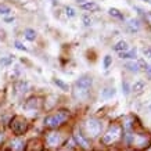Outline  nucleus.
I'll return each mask as SVG.
<instances>
[{
	"instance_id": "nucleus-1",
	"label": "nucleus",
	"mask_w": 151,
	"mask_h": 151,
	"mask_svg": "<svg viewBox=\"0 0 151 151\" xmlns=\"http://www.w3.org/2000/svg\"><path fill=\"white\" fill-rule=\"evenodd\" d=\"M67 118H68V114H67L65 111H60L57 114H53V115H50V116H47V118L45 119V124H46L47 126H50V128H57V126H60Z\"/></svg>"
},
{
	"instance_id": "nucleus-2",
	"label": "nucleus",
	"mask_w": 151,
	"mask_h": 151,
	"mask_svg": "<svg viewBox=\"0 0 151 151\" xmlns=\"http://www.w3.org/2000/svg\"><path fill=\"white\" fill-rule=\"evenodd\" d=\"M119 136H121V128L116 126V125H114V126H111V128L107 130V133L103 136V143H104V144H112L114 142L118 140Z\"/></svg>"
},
{
	"instance_id": "nucleus-3",
	"label": "nucleus",
	"mask_w": 151,
	"mask_h": 151,
	"mask_svg": "<svg viewBox=\"0 0 151 151\" xmlns=\"http://www.w3.org/2000/svg\"><path fill=\"white\" fill-rule=\"evenodd\" d=\"M86 129H87V133H89L92 137H96L101 130V125L97 119H89L86 122Z\"/></svg>"
},
{
	"instance_id": "nucleus-4",
	"label": "nucleus",
	"mask_w": 151,
	"mask_h": 151,
	"mask_svg": "<svg viewBox=\"0 0 151 151\" xmlns=\"http://www.w3.org/2000/svg\"><path fill=\"white\" fill-rule=\"evenodd\" d=\"M93 85V81L90 76L87 75H83L76 81V89H82V90H89Z\"/></svg>"
},
{
	"instance_id": "nucleus-5",
	"label": "nucleus",
	"mask_w": 151,
	"mask_h": 151,
	"mask_svg": "<svg viewBox=\"0 0 151 151\" xmlns=\"http://www.w3.org/2000/svg\"><path fill=\"white\" fill-rule=\"evenodd\" d=\"M11 128H13V130L15 133H24L25 130H27V122L25 121H22V119L19 118H15L14 119V122L11 124Z\"/></svg>"
},
{
	"instance_id": "nucleus-6",
	"label": "nucleus",
	"mask_w": 151,
	"mask_h": 151,
	"mask_svg": "<svg viewBox=\"0 0 151 151\" xmlns=\"http://www.w3.org/2000/svg\"><path fill=\"white\" fill-rule=\"evenodd\" d=\"M61 143V136L58 133H50L47 136V144L50 147H57Z\"/></svg>"
},
{
	"instance_id": "nucleus-7",
	"label": "nucleus",
	"mask_w": 151,
	"mask_h": 151,
	"mask_svg": "<svg viewBox=\"0 0 151 151\" xmlns=\"http://www.w3.org/2000/svg\"><path fill=\"white\" fill-rule=\"evenodd\" d=\"M114 49L116 51H119V53H125V51L129 50V43L126 40H119L114 46Z\"/></svg>"
},
{
	"instance_id": "nucleus-8",
	"label": "nucleus",
	"mask_w": 151,
	"mask_h": 151,
	"mask_svg": "<svg viewBox=\"0 0 151 151\" xmlns=\"http://www.w3.org/2000/svg\"><path fill=\"white\" fill-rule=\"evenodd\" d=\"M75 140H76V143H78L79 146H82L83 148H89V142H87L86 139L83 137V136L79 132L75 133Z\"/></svg>"
},
{
	"instance_id": "nucleus-9",
	"label": "nucleus",
	"mask_w": 151,
	"mask_h": 151,
	"mask_svg": "<svg viewBox=\"0 0 151 151\" xmlns=\"http://www.w3.org/2000/svg\"><path fill=\"white\" fill-rule=\"evenodd\" d=\"M82 10H86V11H96L99 10V4L94 3V1H86V3H82Z\"/></svg>"
},
{
	"instance_id": "nucleus-10",
	"label": "nucleus",
	"mask_w": 151,
	"mask_h": 151,
	"mask_svg": "<svg viewBox=\"0 0 151 151\" xmlns=\"http://www.w3.org/2000/svg\"><path fill=\"white\" fill-rule=\"evenodd\" d=\"M125 68L130 72H139L140 65H139V63H134V61H128V63H125Z\"/></svg>"
},
{
	"instance_id": "nucleus-11",
	"label": "nucleus",
	"mask_w": 151,
	"mask_h": 151,
	"mask_svg": "<svg viewBox=\"0 0 151 151\" xmlns=\"http://www.w3.org/2000/svg\"><path fill=\"white\" fill-rule=\"evenodd\" d=\"M136 54H137V50L136 49H133V50H130V51H125V53H119V57L124 60V58H130V60H133V58H136Z\"/></svg>"
},
{
	"instance_id": "nucleus-12",
	"label": "nucleus",
	"mask_w": 151,
	"mask_h": 151,
	"mask_svg": "<svg viewBox=\"0 0 151 151\" xmlns=\"http://www.w3.org/2000/svg\"><path fill=\"white\" fill-rule=\"evenodd\" d=\"M114 94H115V89H114V87H105L104 90L101 92V96L104 97V99H111Z\"/></svg>"
},
{
	"instance_id": "nucleus-13",
	"label": "nucleus",
	"mask_w": 151,
	"mask_h": 151,
	"mask_svg": "<svg viewBox=\"0 0 151 151\" xmlns=\"http://www.w3.org/2000/svg\"><path fill=\"white\" fill-rule=\"evenodd\" d=\"M25 37H27L28 40L33 42L36 39V32H35L33 29H27V31H25Z\"/></svg>"
},
{
	"instance_id": "nucleus-14",
	"label": "nucleus",
	"mask_w": 151,
	"mask_h": 151,
	"mask_svg": "<svg viewBox=\"0 0 151 151\" xmlns=\"http://www.w3.org/2000/svg\"><path fill=\"white\" fill-rule=\"evenodd\" d=\"M13 55H6V57H1L0 58V64L1 65H10V64H13Z\"/></svg>"
},
{
	"instance_id": "nucleus-15",
	"label": "nucleus",
	"mask_w": 151,
	"mask_h": 151,
	"mask_svg": "<svg viewBox=\"0 0 151 151\" xmlns=\"http://www.w3.org/2000/svg\"><path fill=\"white\" fill-rule=\"evenodd\" d=\"M111 64H112V57L110 54H107L104 57V61H103V67H104V69H108Z\"/></svg>"
},
{
	"instance_id": "nucleus-16",
	"label": "nucleus",
	"mask_w": 151,
	"mask_h": 151,
	"mask_svg": "<svg viewBox=\"0 0 151 151\" xmlns=\"http://www.w3.org/2000/svg\"><path fill=\"white\" fill-rule=\"evenodd\" d=\"M65 14H67V17L72 18V17H75V15H76V11H75V9H73V7L67 6V7H65Z\"/></svg>"
},
{
	"instance_id": "nucleus-17",
	"label": "nucleus",
	"mask_w": 151,
	"mask_h": 151,
	"mask_svg": "<svg viewBox=\"0 0 151 151\" xmlns=\"http://www.w3.org/2000/svg\"><path fill=\"white\" fill-rule=\"evenodd\" d=\"M134 92H142L143 89H144V82L143 81H137V82L133 85V87H132Z\"/></svg>"
},
{
	"instance_id": "nucleus-18",
	"label": "nucleus",
	"mask_w": 151,
	"mask_h": 151,
	"mask_svg": "<svg viewBox=\"0 0 151 151\" xmlns=\"http://www.w3.org/2000/svg\"><path fill=\"white\" fill-rule=\"evenodd\" d=\"M108 13H110V15H112V17H116V18H124V17H122V14H121V11H119L118 9H110L108 10Z\"/></svg>"
},
{
	"instance_id": "nucleus-19",
	"label": "nucleus",
	"mask_w": 151,
	"mask_h": 151,
	"mask_svg": "<svg viewBox=\"0 0 151 151\" xmlns=\"http://www.w3.org/2000/svg\"><path fill=\"white\" fill-rule=\"evenodd\" d=\"M82 22L86 25V27H89V25H92L93 24V18L90 17V15H87V14H85L82 17Z\"/></svg>"
},
{
	"instance_id": "nucleus-20",
	"label": "nucleus",
	"mask_w": 151,
	"mask_h": 151,
	"mask_svg": "<svg viewBox=\"0 0 151 151\" xmlns=\"http://www.w3.org/2000/svg\"><path fill=\"white\" fill-rule=\"evenodd\" d=\"M11 13V10H10L9 6L6 4H0V14H3V15H7V14Z\"/></svg>"
},
{
	"instance_id": "nucleus-21",
	"label": "nucleus",
	"mask_w": 151,
	"mask_h": 151,
	"mask_svg": "<svg viewBox=\"0 0 151 151\" xmlns=\"http://www.w3.org/2000/svg\"><path fill=\"white\" fill-rule=\"evenodd\" d=\"M54 83L57 85V86L61 87V89H64V90H67V89H68V86H67V85H65V83L63 82L61 79H54Z\"/></svg>"
},
{
	"instance_id": "nucleus-22",
	"label": "nucleus",
	"mask_w": 151,
	"mask_h": 151,
	"mask_svg": "<svg viewBox=\"0 0 151 151\" xmlns=\"http://www.w3.org/2000/svg\"><path fill=\"white\" fill-rule=\"evenodd\" d=\"M14 45H15V47H17L18 50H24V51H27V50H28L27 47L24 46V45H22V43H21L19 40H15V43H14Z\"/></svg>"
},
{
	"instance_id": "nucleus-23",
	"label": "nucleus",
	"mask_w": 151,
	"mask_h": 151,
	"mask_svg": "<svg viewBox=\"0 0 151 151\" xmlns=\"http://www.w3.org/2000/svg\"><path fill=\"white\" fill-rule=\"evenodd\" d=\"M11 146H13L15 150H21V142H18V140H13V142H11Z\"/></svg>"
},
{
	"instance_id": "nucleus-24",
	"label": "nucleus",
	"mask_w": 151,
	"mask_h": 151,
	"mask_svg": "<svg viewBox=\"0 0 151 151\" xmlns=\"http://www.w3.org/2000/svg\"><path fill=\"white\" fill-rule=\"evenodd\" d=\"M129 25H130L132 28H134V31H137V28H139V22H137V21L130 19V21H129Z\"/></svg>"
},
{
	"instance_id": "nucleus-25",
	"label": "nucleus",
	"mask_w": 151,
	"mask_h": 151,
	"mask_svg": "<svg viewBox=\"0 0 151 151\" xmlns=\"http://www.w3.org/2000/svg\"><path fill=\"white\" fill-rule=\"evenodd\" d=\"M122 89H124L125 94H129V85H128V82H124V83H122Z\"/></svg>"
},
{
	"instance_id": "nucleus-26",
	"label": "nucleus",
	"mask_w": 151,
	"mask_h": 151,
	"mask_svg": "<svg viewBox=\"0 0 151 151\" xmlns=\"http://www.w3.org/2000/svg\"><path fill=\"white\" fill-rule=\"evenodd\" d=\"M144 55H146V57H148V58H151V47L144 49Z\"/></svg>"
},
{
	"instance_id": "nucleus-27",
	"label": "nucleus",
	"mask_w": 151,
	"mask_h": 151,
	"mask_svg": "<svg viewBox=\"0 0 151 151\" xmlns=\"http://www.w3.org/2000/svg\"><path fill=\"white\" fill-rule=\"evenodd\" d=\"M0 37H4V32H3L1 29H0Z\"/></svg>"
},
{
	"instance_id": "nucleus-28",
	"label": "nucleus",
	"mask_w": 151,
	"mask_h": 151,
	"mask_svg": "<svg viewBox=\"0 0 151 151\" xmlns=\"http://www.w3.org/2000/svg\"><path fill=\"white\" fill-rule=\"evenodd\" d=\"M81 1H85V3H86V1H87V0H81Z\"/></svg>"
},
{
	"instance_id": "nucleus-29",
	"label": "nucleus",
	"mask_w": 151,
	"mask_h": 151,
	"mask_svg": "<svg viewBox=\"0 0 151 151\" xmlns=\"http://www.w3.org/2000/svg\"><path fill=\"white\" fill-rule=\"evenodd\" d=\"M150 17H151V13H150Z\"/></svg>"
},
{
	"instance_id": "nucleus-30",
	"label": "nucleus",
	"mask_w": 151,
	"mask_h": 151,
	"mask_svg": "<svg viewBox=\"0 0 151 151\" xmlns=\"http://www.w3.org/2000/svg\"><path fill=\"white\" fill-rule=\"evenodd\" d=\"M150 108H151V107H150Z\"/></svg>"
}]
</instances>
